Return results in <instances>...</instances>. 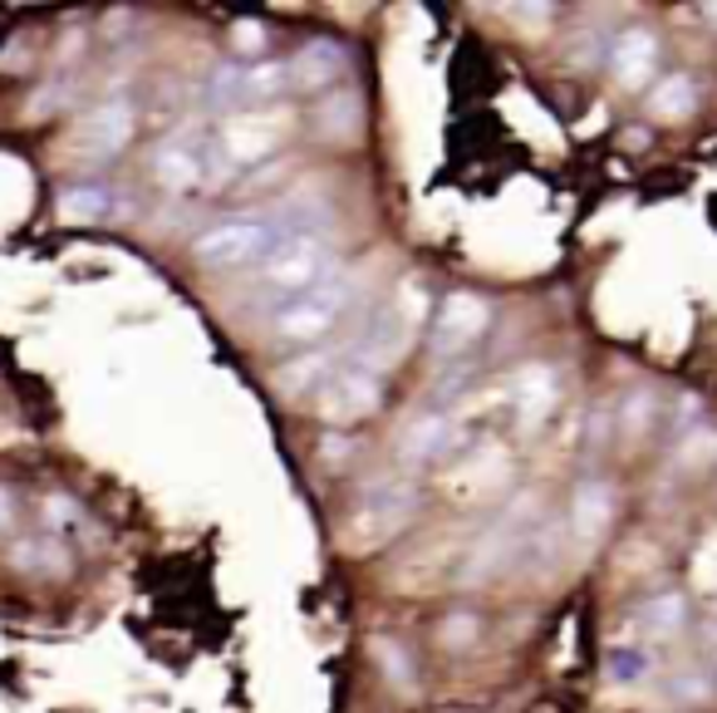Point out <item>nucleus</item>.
Instances as JSON below:
<instances>
[{
  "label": "nucleus",
  "mask_w": 717,
  "mask_h": 713,
  "mask_svg": "<svg viewBox=\"0 0 717 713\" xmlns=\"http://www.w3.org/2000/svg\"><path fill=\"white\" fill-rule=\"evenodd\" d=\"M286 217H232L216 222L192 242V256L202 266H260L280 242H295V236H320V217L315 212L325 207H280Z\"/></svg>",
  "instance_id": "nucleus-1"
},
{
  "label": "nucleus",
  "mask_w": 717,
  "mask_h": 713,
  "mask_svg": "<svg viewBox=\"0 0 717 713\" xmlns=\"http://www.w3.org/2000/svg\"><path fill=\"white\" fill-rule=\"evenodd\" d=\"M423 310H428L423 286H418V281H408V286L398 291V296L369 320V330H363L355 345H349L345 365H355V369H363V375H379L383 379L398 365V359L413 349L418 330H423Z\"/></svg>",
  "instance_id": "nucleus-2"
},
{
  "label": "nucleus",
  "mask_w": 717,
  "mask_h": 713,
  "mask_svg": "<svg viewBox=\"0 0 717 713\" xmlns=\"http://www.w3.org/2000/svg\"><path fill=\"white\" fill-rule=\"evenodd\" d=\"M418 512V482L408 478H373L359 492L355 512L345 522V551H379L398 531L413 522Z\"/></svg>",
  "instance_id": "nucleus-3"
},
{
  "label": "nucleus",
  "mask_w": 717,
  "mask_h": 713,
  "mask_svg": "<svg viewBox=\"0 0 717 713\" xmlns=\"http://www.w3.org/2000/svg\"><path fill=\"white\" fill-rule=\"evenodd\" d=\"M536 527H541V497L526 492L521 502H511L506 512L496 517V522L486 527L482 537H477V547L467 551L458 581H462V585H482V581H492V576H502L506 566L516 561V551L531 547Z\"/></svg>",
  "instance_id": "nucleus-4"
},
{
  "label": "nucleus",
  "mask_w": 717,
  "mask_h": 713,
  "mask_svg": "<svg viewBox=\"0 0 717 713\" xmlns=\"http://www.w3.org/2000/svg\"><path fill=\"white\" fill-rule=\"evenodd\" d=\"M329 276H339V252L329 236H295V242H280L276 252L256 266V281L266 291H276L280 301L300 296V291L320 286Z\"/></svg>",
  "instance_id": "nucleus-5"
},
{
  "label": "nucleus",
  "mask_w": 717,
  "mask_h": 713,
  "mask_svg": "<svg viewBox=\"0 0 717 713\" xmlns=\"http://www.w3.org/2000/svg\"><path fill=\"white\" fill-rule=\"evenodd\" d=\"M153 177L167 192H192V187H216L232 177V167L216 153V139H202L197 129H177L157 143L153 153Z\"/></svg>",
  "instance_id": "nucleus-6"
},
{
  "label": "nucleus",
  "mask_w": 717,
  "mask_h": 713,
  "mask_svg": "<svg viewBox=\"0 0 717 713\" xmlns=\"http://www.w3.org/2000/svg\"><path fill=\"white\" fill-rule=\"evenodd\" d=\"M345 305H349V281L329 276V281H320V286L280 301L276 315H270V330H276L280 339H290V345H315V339H325L339 325Z\"/></svg>",
  "instance_id": "nucleus-7"
},
{
  "label": "nucleus",
  "mask_w": 717,
  "mask_h": 713,
  "mask_svg": "<svg viewBox=\"0 0 717 713\" xmlns=\"http://www.w3.org/2000/svg\"><path fill=\"white\" fill-rule=\"evenodd\" d=\"M383 399V379L379 375H363L355 365H339L335 375L320 384V394H315V414L325 418L329 428H349L359 424V418H369L379 409Z\"/></svg>",
  "instance_id": "nucleus-8"
},
{
  "label": "nucleus",
  "mask_w": 717,
  "mask_h": 713,
  "mask_svg": "<svg viewBox=\"0 0 717 713\" xmlns=\"http://www.w3.org/2000/svg\"><path fill=\"white\" fill-rule=\"evenodd\" d=\"M482 330H486V301L472 296V291H448L428 325V345L438 359H458L482 339Z\"/></svg>",
  "instance_id": "nucleus-9"
},
{
  "label": "nucleus",
  "mask_w": 717,
  "mask_h": 713,
  "mask_svg": "<svg viewBox=\"0 0 717 713\" xmlns=\"http://www.w3.org/2000/svg\"><path fill=\"white\" fill-rule=\"evenodd\" d=\"M286 129H290L286 113H236L216 133V153H222L226 167H252L286 143Z\"/></svg>",
  "instance_id": "nucleus-10"
},
{
  "label": "nucleus",
  "mask_w": 717,
  "mask_h": 713,
  "mask_svg": "<svg viewBox=\"0 0 717 713\" xmlns=\"http://www.w3.org/2000/svg\"><path fill=\"white\" fill-rule=\"evenodd\" d=\"M511 448L502 444H477L467 458L452 462L448 472V497L458 502H482V497H496L511 488Z\"/></svg>",
  "instance_id": "nucleus-11"
},
{
  "label": "nucleus",
  "mask_w": 717,
  "mask_h": 713,
  "mask_svg": "<svg viewBox=\"0 0 717 713\" xmlns=\"http://www.w3.org/2000/svg\"><path fill=\"white\" fill-rule=\"evenodd\" d=\"M555 399H561V375L555 365H521L511 375V414H516L521 434H536L545 418L555 414Z\"/></svg>",
  "instance_id": "nucleus-12"
},
{
  "label": "nucleus",
  "mask_w": 717,
  "mask_h": 713,
  "mask_svg": "<svg viewBox=\"0 0 717 713\" xmlns=\"http://www.w3.org/2000/svg\"><path fill=\"white\" fill-rule=\"evenodd\" d=\"M458 444H462V418L448 414V409H432V414H418L413 424L403 428V438H398V458H403L408 468H423V462L448 458Z\"/></svg>",
  "instance_id": "nucleus-13"
},
{
  "label": "nucleus",
  "mask_w": 717,
  "mask_h": 713,
  "mask_svg": "<svg viewBox=\"0 0 717 713\" xmlns=\"http://www.w3.org/2000/svg\"><path fill=\"white\" fill-rule=\"evenodd\" d=\"M129 139H133V104L129 99H99V104L79 119V133H74L79 153H89V157L123 153Z\"/></svg>",
  "instance_id": "nucleus-14"
},
{
  "label": "nucleus",
  "mask_w": 717,
  "mask_h": 713,
  "mask_svg": "<svg viewBox=\"0 0 717 713\" xmlns=\"http://www.w3.org/2000/svg\"><path fill=\"white\" fill-rule=\"evenodd\" d=\"M349 70V54H345V44H335V40H310L300 54L290 60V84L295 89H325L329 94V84H339Z\"/></svg>",
  "instance_id": "nucleus-15"
},
{
  "label": "nucleus",
  "mask_w": 717,
  "mask_h": 713,
  "mask_svg": "<svg viewBox=\"0 0 717 713\" xmlns=\"http://www.w3.org/2000/svg\"><path fill=\"white\" fill-rule=\"evenodd\" d=\"M654 64H658V40L648 35L644 26L624 30V35L610 44V70L624 89H644L648 74H654Z\"/></svg>",
  "instance_id": "nucleus-16"
},
{
  "label": "nucleus",
  "mask_w": 717,
  "mask_h": 713,
  "mask_svg": "<svg viewBox=\"0 0 717 713\" xmlns=\"http://www.w3.org/2000/svg\"><path fill=\"white\" fill-rule=\"evenodd\" d=\"M614 522V488L605 478H585L571 497V531L575 541H600Z\"/></svg>",
  "instance_id": "nucleus-17"
},
{
  "label": "nucleus",
  "mask_w": 717,
  "mask_h": 713,
  "mask_svg": "<svg viewBox=\"0 0 717 713\" xmlns=\"http://www.w3.org/2000/svg\"><path fill=\"white\" fill-rule=\"evenodd\" d=\"M315 129L329 143H355L363 129V99L355 89H329V94H320V104H315Z\"/></svg>",
  "instance_id": "nucleus-18"
},
{
  "label": "nucleus",
  "mask_w": 717,
  "mask_h": 713,
  "mask_svg": "<svg viewBox=\"0 0 717 713\" xmlns=\"http://www.w3.org/2000/svg\"><path fill=\"white\" fill-rule=\"evenodd\" d=\"M688 625V601L683 595H654V601H644V605H634V615H629V630L639 640H674L678 630Z\"/></svg>",
  "instance_id": "nucleus-19"
},
{
  "label": "nucleus",
  "mask_w": 717,
  "mask_h": 713,
  "mask_svg": "<svg viewBox=\"0 0 717 713\" xmlns=\"http://www.w3.org/2000/svg\"><path fill=\"white\" fill-rule=\"evenodd\" d=\"M693 104H698V89H693V79H688V74H668V79H658L654 94H648V113H654V119H664V123L688 119Z\"/></svg>",
  "instance_id": "nucleus-20"
},
{
  "label": "nucleus",
  "mask_w": 717,
  "mask_h": 713,
  "mask_svg": "<svg viewBox=\"0 0 717 713\" xmlns=\"http://www.w3.org/2000/svg\"><path fill=\"white\" fill-rule=\"evenodd\" d=\"M202 104H207V109H242V104H252V99H246V64L242 60L216 64L212 79H207V89H202Z\"/></svg>",
  "instance_id": "nucleus-21"
},
{
  "label": "nucleus",
  "mask_w": 717,
  "mask_h": 713,
  "mask_svg": "<svg viewBox=\"0 0 717 713\" xmlns=\"http://www.w3.org/2000/svg\"><path fill=\"white\" fill-rule=\"evenodd\" d=\"M113 212V197L99 183H74L60 192V217L70 222H104Z\"/></svg>",
  "instance_id": "nucleus-22"
},
{
  "label": "nucleus",
  "mask_w": 717,
  "mask_h": 713,
  "mask_svg": "<svg viewBox=\"0 0 717 713\" xmlns=\"http://www.w3.org/2000/svg\"><path fill=\"white\" fill-rule=\"evenodd\" d=\"M654 674V654L648 644H614L605 654V679L610 684H648Z\"/></svg>",
  "instance_id": "nucleus-23"
},
{
  "label": "nucleus",
  "mask_w": 717,
  "mask_h": 713,
  "mask_svg": "<svg viewBox=\"0 0 717 713\" xmlns=\"http://www.w3.org/2000/svg\"><path fill=\"white\" fill-rule=\"evenodd\" d=\"M668 462H674L678 472H703L717 462V428H688V434L678 438V448L668 452Z\"/></svg>",
  "instance_id": "nucleus-24"
},
{
  "label": "nucleus",
  "mask_w": 717,
  "mask_h": 713,
  "mask_svg": "<svg viewBox=\"0 0 717 713\" xmlns=\"http://www.w3.org/2000/svg\"><path fill=\"white\" fill-rule=\"evenodd\" d=\"M713 694H717L713 670H678V674H668V684H664V699L678 709H698V704H708Z\"/></svg>",
  "instance_id": "nucleus-25"
},
{
  "label": "nucleus",
  "mask_w": 717,
  "mask_h": 713,
  "mask_svg": "<svg viewBox=\"0 0 717 713\" xmlns=\"http://www.w3.org/2000/svg\"><path fill=\"white\" fill-rule=\"evenodd\" d=\"M286 89H290V64H280V60L246 64V99H252V104H270V99H280Z\"/></svg>",
  "instance_id": "nucleus-26"
},
{
  "label": "nucleus",
  "mask_w": 717,
  "mask_h": 713,
  "mask_svg": "<svg viewBox=\"0 0 717 713\" xmlns=\"http://www.w3.org/2000/svg\"><path fill=\"white\" fill-rule=\"evenodd\" d=\"M654 414H658L654 389H629V394L619 399V409H614V424H619L624 438H644L648 424H654Z\"/></svg>",
  "instance_id": "nucleus-27"
},
{
  "label": "nucleus",
  "mask_w": 717,
  "mask_h": 713,
  "mask_svg": "<svg viewBox=\"0 0 717 713\" xmlns=\"http://www.w3.org/2000/svg\"><path fill=\"white\" fill-rule=\"evenodd\" d=\"M373 660H379V670H383V679H389V684L393 689H403V694H413V660H408V650H403V644H398V640H373Z\"/></svg>",
  "instance_id": "nucleus-28"
},
{
  "label": "nucleus",
  "mask_w": 717,
  "mask_h": 713,
  "mask_svg": "<svg viewBox=\"0 0 717 713\" xmlns=\"http://www.w3.org/2000/svg\"><path fill=\"white\" fill-rule=\"evenodd\" d=\"M16 566H25V571H64V551L54 547V541H44V537H35V541H20L16 547Z\"/></svg>",
  "instance_id": "nucleus-29"
},
{
  "label": "nucleus",
  "mask_w": 717,
  "mask_h": 713,
  "mask_svg": "<svg viewBox=\"0 0 717 713\" xmlns=\"http://www.w3.org/2000/svg\"><path fill=\"white\" fill-rule=\"evenodd\" d=\"M693 585H698V591H717V527L708 531V537H703V547L693 551Z\"/></svg>",
  "instance_id": "nucleus-30"
},
{
  "label": "nucleus",
  "mask_w": 717,
  "mask_h": 713,
  "mask_svg": "<svg viewBox=\"0 0 717 713\" xmlns=\"http://www.w3.org/2000/svg\"><path fill=\"white\" fill-rule=\"evenodd\" d=\"M70 94H74V74L70 70H60L50 79V84L40 89V99H35V113H60L64 104H70Z\"/></svg>",
  "instance_id": "nucleus-31"
},
{
  "label": "nucleus",
  "mask_w": 717,
  "mask_h": 713,
  "mask_svg": "<svg viewBox=\"0 0 717 713\" xmlns=\"http://www.w3.org/2000/svg\"><path fill=\"white\" fill-rule=\"evenodd\" d=\"M477 635H482V620H477V615H448V620H442V644H452V650L477 644Z\"/></svg>",
  "instance_id": "nucleus-32"
},
{
  "label": "nucleus",
  "mask_w": 717,
  "mask_h": 713,
  "mask_svg": "<svg viewBox=\"0 0 717 713\" xmlns=\"http://www.w3.org/2000/svg\"><path fill=\"white\" fill-rule=\"evenodd\" d=\"M232 40H236V50H242V54H260V50H266V26L246 16V20H236V26H232Z\"/></svg>",
  "instance_id": "nucleus-33"
},
{
  "label": "nucleus",
  "mask_w": 717,
  "mask_h": 713,
  "mask_svg": "<svg viewBox=\"0 0 717 713\" xmlns=\"http://www.w3.org/2000/svg\"><path fill=\"white\" fill-rule=\"evenodd\" d=\"M698 414H703V399H698V394H683L668 418H674V428H683V434H688V428L698 424Z\"/></svg>",
  "instance_id": "nucleus-34"
},
{
  "label": "nucleus",
  "mask_w": 717,
  "mask_h": 713,
  "mask_svg": "<svg viewBox=\"0 0 717 713\" xmlns=\"http://www.w3.org/2000/svg\"><path fill=\"white\" fill-rule=\"evenodd\" d=\"M610 418H614L610 409H595V418H590V444H595V448L610 438Z\"/></svg>",
  "instance_id": "nucleus-35"
},
{
  "label": "nucleus",
  "mask_w": 717,
  "mask_h": 713,
  "mask_svg": "<svg viewBox=\"0 0 717 713\" xmlns=\"http://www.w3.org/2000/svg\"><path fill=\"white\" fill-rule=\"evenodd\" d=\"M325 452H329V462H339V458H345V452H349V444H345V438H329Z\"/></svg>",
  "instance_id": "nucleus-36"
},
{
  "label": "nucleus",
  "mask_w": 717,
  "mask_h": 713,
  "mask_svg": "<svg viewBox=\"0 0 717 713\" xmlns=\"http://www.w3.org/2000/svg\"><path fill=\"white\" fill-rule=\"evenodd\" d=\"M0 527H10V492L0 488Z\"/></svg>",
  "instance_id": "nucleus-37"
},
{
  "label": "nucleus",
  "mask_w": 717,
  "mask_h": 713,
  "mask_svg": "<svg viewBox=\"0 0 717 713\" xmlns=\"http://www.w3.org/2000/svg\"><path fill=\"white\" fill-rule=\"evenodd\" d=\"M703 16H708V26H717V6H708V10H703Z\"/></svg>",
  "instance_id": "nucleus-38"
}]
</instances>
